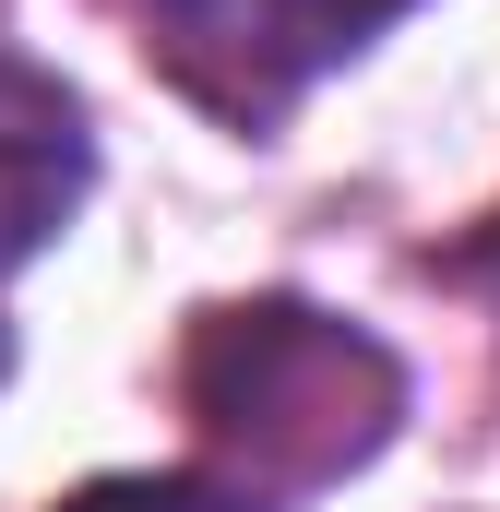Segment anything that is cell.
<instances>
[{
    "label": "cell",
    "mask_w": 500,
    "mask_h": 512,
    "mask_svg": "<svg viewBox=\"0 0 500 512\" xmlns=\"http://www.w3.org/2000/svg\"><path fill=\"white\" fill-rule=\"evenodd\" d=\"M179 382H191V417H203L227 453L274 465V477H298V489L370 465L381 441H393V417H405V370L381 358L358 322L298 310V298L203 310Z\"/></svg>",
    "instance_id": "cell-1"
},
{
    "label": "cell",
    "mask_w": 500,
    "mask_h": 512,
    "mask_svg": "<svg viewBox=\"0 0 500 512\" xmlns=\"http://www.w3.org/2000/svg\"><path fill=\"white\" fill-rule=\"evenodd\" d=\"M143 12L191 96H215L227 120H274L334 60H358L405 0H143Z\"/></svg>",
    "instance_id": "cell-2"
},
{
    "label": "cell",
    "mask_w": 500,
    "mask_h": 512,
    "mask_svg": "<svg viewBox=\"0 0 500 512\" xmlns=\"http://www.w3.org/2000/svg\"><path fill=\"white\" fill-rule=\"evenodd\" d=\"M96 191V131H84V96L36 60L0 48V274L36 262Z\"/></svg>",
    "instance_id": "cell-3"
},
{
    "label": "cell",
    "mask_w": 500,
    "mask_h": 512,
    "mask_svg": "<svg viewBox=\"0 0 500 512\" xmlns=\"http://www.w3.org/2000/svg\"><path fill=\"white\" fill-rule=\"evenodd\" d=\"M60 512H262V489H227L203 465H131V477H84Z\"/></svg>",
    "instance_id": "cell-4"
},
{
    "label": "cell",
    "mask_w": 500,
    "mask_h": 512,
    "mask_svg": "<svg viewBox=\"0 0 500 512\" xmlns=\"http://www.w3.org/2000/svg\"><path fill=\"white\" fill-rule=\"evenodd\" d=\"M0 382H12V310H0Z\"/></svg>",
    "instance_id": "cell-5"
}]
</instances>
